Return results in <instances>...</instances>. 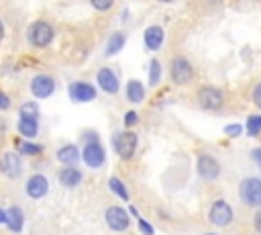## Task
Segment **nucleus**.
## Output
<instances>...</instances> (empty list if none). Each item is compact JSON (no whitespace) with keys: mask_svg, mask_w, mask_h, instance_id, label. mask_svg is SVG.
<instances>
[{"mask_svg":"<svg viewBox=\"0 0 261 235\" xmlns=\"http://www.w3.org/2000/svg\"><path fill=\"white\" fill-rule=\"evenodd\" d=\"M53 35H55V31H53V27H51L47 20H37V22H33V25L29 27V31H27L29 43H31L33 47H39V49L47 47V45L53 41Z\"/></svg>","mask_w":261,"mask_h":235,"instance_id":"nucleus-1","label":"nucleus"},{"mask_svg":"<svg viewBox=\"0 0 261 235\" xmlns=\"http://www.w3.org/2000/svg\"><path fill=\"white\" fill-rule=\"evenodd\" d=\"M241 200L251 204V206H261V182L255 178H247L239 186Z\"/></svg>","mask_w":261,"mask_h":235,"instance_id":"nucleus-2","label":"nucleus"},{"mask_svg":"<svg viewBox=\"0 0 261 235\" xmlns=\"http://www.w3.org/2000/svg\"><path fill=\"white\" fill-rule=\"evenodd\" d=\"M171 78H173V82L179 84V86H186V84L192 82L194 69H192V65H190V61H188L186 57H175V59L171 61Z\"/></svg>","mask_w":261,"mask_h":235,"instance_id":"nucleus-3","label":"nucleus"},{"mask_svg":"<svg viewBox=\"0 0 261 235\" xmlns=\"http://www.w3.org/2000/svg\"><path fill=\"white\" fill-rule=\"evenodd\" d=\"M114 147H116V153L122 159H130L133 153H135V147H137V135L133 131H124V133L116 135L114 137Z\"/></svg>","mask_w":261,"mask_h":235,"instance_id":"nucleus-4","label":"nucleus"},{"mask_svg":"<svg viewBox=\"0 0 261 235\" xmlns=\"http://www.w3.org/2000/svg\"><path fill=\"white\" fill-rule=\"evenodd\" d=\"M55 90V80L47 74H39L31 80V92L35 98H49Z\"/></svg>","mask_w":261,"mask_h":235,"instance_id":"nucleus-5","label":"nucleus"},{"mask_svg":"<svg viewBox=\"0 0 261 235\" xmlns=\"http://www.w3.org/2000/svg\"><path fill=\"white\" fill-rule=\"evenodd\" d=\"M0 170L8 178H18L20 172H22V159H20V155L14 153V151H6L2 155V159H0Z\"/></svg>","mask_w":261,"mask_h":235,"instance_id":"nucleus-6","label":"nucleus"},{"mask_svg":"<svg viewBox=\"0 0 261 235\" xmlns=\"http://www.w3.org/2000/svg\"><path fill=\"white\" fill-rule=\"evenodd\" d=\"M198 98H200V104L208 110H216L222 106V92L218 88H212V86H204L200 88L198 92Z\"/></svg>","mask_w":261,"mask_h":235,"instance_id":"nucleus-7","label":"nucleus"},{"mask_svg":"<svg viewBox=\"0 0 261 235\" xmlns=\"http://www.w3.org/2000/svg\"><path fill=\"white\" fill-rule=\"evenodd\" d=\"M210 221H212L214 225H218V227L228 225V223L232 221V208L228 206V202L216 200V202L212 204V208H210Z\"/></svg>","mask_w":261,"mask_h":235,"instance_id":"nucleus-8","label":"nucleus"},{"mask_svg":"<svg viewBox=\"0 0 261 235\" xmlns=\"http://www.w3.org/2000/svg\"><path fill=\"white\" fill-rule=\"evenodd\" d=\"M69 96L75 102H90L96 98V88L88 82H73L69 84Z\"/></svg>","mask_w":261,"mask_h":235,"instance_id":"nucleus-9","label":"nucleus"},{"mask_svg":"<svg viewBox=\"0 0 261 235\" xmlns=\"http://www.w3.org/2000/svg\"><path fill=\"white\" fill-rule=\"evenodd\" d=\"M106 223H108V227L114 229V231H124V229L128 227V215H126V210L120 208V206H110V208L106 210Z\"/></svg>","mask_w":261,"mask_h":235,"instance_id":"nucleus-10","label":"nucleus"},{"mask_svg":"<svg viewBox=\"0 0 261 235\" xmlns=\"http://www.w3.org/2000/svg\"><path fill=\"white\" fill-rule=\"evenodd\" d=\"M96 78H98V84H100V88L104 92H108V94H116L118 92V78H116V74L110 67L98 69V76Z\"/></svg>","mask_w":261,"mask_h":235,"instance_id":"nucleus-11","label":"nucleus"},{"mask_svg":"<svg viewBox=\"0 0 261 235\" xmlns=\"http://www.w3.org/2000/svg\"><path fill=\"white\" fill-rule=\"evenodd\" d=\"M47 190H49V182H47L45 176L35 174V176L29 178V182H27V194L31 198H41V196L47 194Z\"/></svg>","mask_w":261,"mask_h":235,"instance_id":"nucleus-12","label":"nucleus"},{"mask_svg":"<svg viewBox=\"0 0 261 235\" xmlns=\"http://www.w3.org/2000/svg\"><path fill=\"white\" fill-rule=\"evenodd\" d=\"M84 161L90 166V168H98V166H102L104 163V149L96 143V141H92V143H88L86 147H84Z\"/></svg>","mask_w":261,"mask_h":235,"instance_id":"nucleus-13","label":"nucleus"},{"mask_svg":"<svg viewBox=\"0 0 261 235\" xmlns=\"http://www.w3.org/2000/svg\"><path fill=\"white\" fill-rule=\"evenodd\" d=\"M218 172H220V166H218V161H216L214 157H210V155H202V157L198 159V174H200L202 178L212 180V178L218 176Z\"/></svg>","mask_w":261,"mask_h":235,"instance_id":"nucleus-14","label":"nucleus"},{"mask_svg":"<svg viewBox=\"0 0 261 235\" xmlns=\"http://www.w3.org/2000/svg\"><path fill=\"white\" fill-rule=\"evenodd\" d=\"M4 223H6V227H8L12 233H20V231H22V225H24V215H22V210H20L18 206H10L8 213H6V217H4Z\"/></svg>","mask_w":261,"mask_h":235,"instance_id":"nucleus-15","label":"nucleus"},{"mask_svg":"<svg viewBox=\"0 0 261 235\" xmlns=\"http://www.w3.org/2000/svg\"><path fill=\"white\" fill-rule=\"evenodd\" d=\"M161 43H163V29L157 27V25L149 27V29L145 31V45H147V49L157 51V49L161 47Z\"/></svg>","mask_w":261,"mask_h":235,"instance_id":"nucleus-16","label":"nucleus"},{"mask_svg":"<svg viewBox=\"0 0 261 235\" xmlns=\"http://www.w3.org/2000/svg\"><path fill=\"white\" fill-rule=\"evenodd\" d=\"M59 182H61L63 186H67V188H73V186H77V184L82 182V174H80L73 166H67V168H63V170L59 172Z\"/></svg>","mask_w":261,"mask_h":235,"instance_id":"nucleus-17","label":"nucleus"},{"mask_svg":"<svg viewBox=\"0 0 261 235\" xmlns=\"http://www.w3.org/2000/svg\"><path fill=\"white\" fill-rule=\"evenodd\" d=\"M57 159L65 166H73L80 159V151L75 145H63L61 149H57Z\"/></svg>","mask_w":261,"mask_h":235,"instance_id":"nucleus-18","label":"nucleus"},{"mask_svg":"<svg viewBox=\"0 0 261 235\" xmlns=\"http://www.w3.org/2000/svg\"><path fill=\"white\" fill-rule=\"evenodd\" d=\"M126 98H128L130 102H135V104L143 102V98H145V88H143V84L137 82V80H130V82L126 84Z\"/></svg>","mask_w":261,"mask_h":235,"instance_id":"nucleus-19","label":"nucleus"},{"mask_svg":"<svg viewBox=\"0 0 261 235\" xmlns=\"http://www.w3.org/2000/svg\"><path fill=\"white\" fill-rule=\"evenodd\" d=\"M18 131H20V135L22 137H35L37 135V119H29V116H20V121H18Z\"/></svg>","mask_w":261,"mask_h":235,"instance_id":"nucleus-20","label":"nucleus"},{"mask_svg":"<svg viewBox=\"0 0 261 235\" xmlns=\"http://www.w3.org/2000/svg\"><path fill=\"white\" fill-rule=\"evenodd\" d=\"M122 45H124V35H122V33H114V35L110 37L108 45H106V55L118 53V51L122 49Z\"/></svg>","mask_w":261,"mask_h":235,"instance_id":"nucleus-21","label":"nucleus"},{"mask_svg":"<svg viewBox=\"0 0 261 235\" xmlns=\"http://www.w3.org/2000/svg\"><path fill=\"white\" fill-rule=\"evenodd\" d=\"M108 186H110V190L116 192L122 200H128V192H126V188L122 186V182H120L118 178H110V180H108Z\"/></svg>","mask_w":261,"mask_h":235,"instance_id":"nucleus-22","label":"nucleus"},{"mask_svg":"<svg viewBox=\"0 0 261 235\" xmlns=\"http://www.w3.org/2000/svg\"><path fill=\"white\" fill-rule=\"evenodd\" d=\"M159 78H161V65H159L157 59H153L151 65H149V84L155 86L159 82Z\"/></svg>","mask_w":261,"mask_h":235,"instance_id":"nucleus-23","label":"nucleus"},{"mask_svg":"<svg viewBox=\"0 0 261 235\" xmlns=\"http://www.w3.org/2000/svg\"><path fill=\"white\" fill-rule=\"evenodd\" d=\"M18 151L20 153H24V155H37V153H41L43 151V147L41 145H37V143H18Z\"/></svg>","mask_w":261,"mask_h":235,"instance_id":"nucleus-24","label":"nucleus"},{"mask_svg":"<svg viewBox=\"0 0 261 235\" xmlns=\"http://www.w3.org/2000/svg\"><path fill=\"white\" fill-rule=\"evenodd\" d=\"M37 114H39V108H37V104H35V102H24V104L20 106V116L37 119Z\"/></svg>","mask_w":261,"mask_h":235,"instance_id":"nucleus-25","label":"nucleus"},{"mask_svg":"<svg viewBox=\"0 0 261 235\" xmlns=\"http://www.w3.org/2000/svg\"><path fill=\"white\" fill-rule=\"evenodd\" d=\"M247 131H249V135H257L261 131V116H249Z\"/></svg>","mask_w":261,"mask_h":235,"instance_id":"nucleus-26","label":"nucleus"},{"mask_svg":"<svg viewBox=\"0 0 261 235\" xmlns=\"http://www.w3.org/2000/svg\"><path fill=\"white\" fill-rule=\"evenodd\" d=\"M90 2H92V6H94L96 10H100V12L108 10V8L114 4V0H90Z\"/></svg>","mask_w":261,"mask_h":235,"instance_id":"nucleus-27","label":"nucleus"},{"mask_svg":"<svg viewBox=\"0 0 261 235\" xmlns=\"http://www.w3.org/2000/svg\"><path fill=\"white\" fill-rule=\"evenodd\" d=\"M137 121H139L137 112H126V116H124V125H126V127H133Z\"/></svg>","mask_w":261,"mask_h":235,"instance_id":"nucleus-28","label":"nucleus"},{"mask_svg":"<svg viewBox=\"0 0 261 235\" xmlns=\"http://www.w3.org/2000/svg\"><path fill=\"white\" fill-rule=\"evenodd\" d=\"M253 100H255V104L261 108V82L255 86V90H253Z\"/></svg>","mask_w":261,"mask_h":235,"instance_id":"nucleus-29","label":"nucleus"},{"mask_svg":"<svg viewBox=\"0 0 261 235\" xmlns=\"http://www.w3.org/2000/svg\"><path fill=\"white\" fill-rule=\"evenodd\" d=\"M139 225H141V231L145 233V235H153V227L147 223V221H143V219H139Z\"/></svg>","mask_w":261,"mask_h":235,"instance_id":"nucleus-30","label":"nucleus"},{"mask_svg":"<svg viewBox=\"0 0 261 235\" xmlns=\"http://www.w3.org/2000/svg\"><path fill=\"white\" fill-rule=\"evenodd\" d=\"M8 106H10V98H8V94L0 92V108L4 110V108H8Z\"/></svg>","mask_w":261,"mask_h":235,"instance_id":"nucleus-31","label":"nucleus"},{"mask_svg":"<svg viewBox=\"0 0 261 235\" xmlns=\"http://www.w3.org/2000/svg\"><path fill=\"white\" fill-rule=\"evenodd\" d=\"M241 133V127L239 125H230V127H226V135H232V137H237Z\"/></svg>","mask_w":261,"mask_h":235,"instance_id":"nucleus-32","label":"nucleus"},{"mask_svg":"<svg viewBox=\"0 0 261 235\" xmlns=\"http://www.w3.org/2000/svg\"><path fill=\"white\" fill-rule=\"evenodd\" d=\"M253 157H255V161H257V166L261 168V149H255V151H253Z\"/></svg>","mask_w":261,"mask_h":235,"instance_id":"nucleus-33","label":"nucleus"},{"mask_svg":"<svg viewBox=\"0 0 261 235\" xmlns=\"http://www.w3.org/2000/svg\"><path fill=\"white\" fill-rule=\"evenodd\" d=\"M255 227H257V231L261 233V210L255 215Z\"/></svg>","mask_w":261,"mask_h":235,"instance_id":"nucleus-34","label":"nucleus"},{"mask_svg":"<svg viewBox=\"0 0 261 235\" xmlns=\"http://www.w3.org/2000/svg\"><path fill=\"white\" fill-rule=\"evenodd\" d=\"M2 37H4V25H2V20H0V41H2Z\"/></svg>","mask_w":261,"mask_h":235,"instance_id":"nucleus-35","label":"nucleus"},{"mask_svg":"<svg viewBox=\"0 0 261 235\" xmlns=\"http://www.w3.org/2000/svg\"><path fill=\"white\" fill-rule=\"evenodd\" d=\"M4 217H6V213L0 208V223H4Z\"/></svg>","mask_w":261,"mask_h":235,"instance_id":"nucleus-36","label":"nucleus"},{"mask_svg":"<svg viewBox=\"0 0 261 235\" xmlns=\"http://www.w3.org/2000/svg\"><path fill=\"white\" fill-rule=\"evenodd\" d=\"M159 2H171V0H159Z\"/></svg>","mask_w":261,"mask_h":235,"instance_id":"nucleus-37","label":"nucleus"}]
</instances>
